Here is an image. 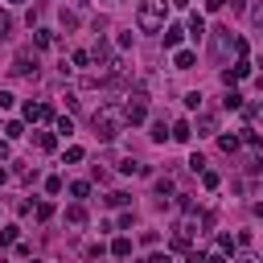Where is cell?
I'll use <instances>...</instances> for the list:
<instances>
[{"mask_svg": "<svg viewBox=\"0 0 263 263\" xmlns=\"http://www.w3.org/2000/svg\"><path fill=\"white\" fill-rule=\"evenodd\" d=\"M33 214H37V222H49V218H53V205H49V201H37Z\"/></svg>", "mask_w": 263, "mask_h": 263, "instance_id": "obj_19", "label": "cell"}, {"mask_svg": "<svg viewBox=\"0 0 263 263\" xmlns=\"http://www.w3.org/2000/svg\"><path fill=\"white\" fill-rule=\"evenodd\" d=\"M53 41H58V37H53L49 29H33V45H37V49H49Z\"/></svg>", "mask_w": 263, "mask_h": 263, "instance_id": "obj_10", "label": "cell"}, {"mask_svg": "<svg viewBox=\"0 0 263 263\" xmlns=\"http://www.w3.org/2000/svg\"><path fill=\"white\" fill-rule=\"evenodd\" d=\"M242 140H247V144H251V148H259V144H263V136H259V132H255V127H242Z\"/></svg>", "mask_w": 263, "mask_h": 263, "instance_id": "obj_20", "label": "cell"}, {"mask_svg": "<svg viewBox=\"0 0 263 263\" xmlns=\"http://www.w3.org/2000/svg\"><path fill=\"white\" fill-rule=\"evenodd\" d=\"M8 156H12V148H8V136H4L0 140V160H8Z\"/></svg>", "mask_w": 263, "mask_h": 263, "instance_id": "obj_33", "label": "cell"}, {"mask_svg": "<svg viewBox=\"0 0 263 263\" xmlns=\"http://www.w3.org/2000/svg\"><path fill=\"white\" fill-rule=\"evenodd\" d=\"M66 222H70V226H82V222H86V205H82V201H74V205L66 210Z\"/></svg>", "mask_w": 263, "mask_h": 263, "instance_id": "obj_9", "label": "cell"}, {"mask_svg": "<svg viewBox=\"0 0 263 263\" xmlns=\"http://www.w3.org/2000/svg\"><path fill=\"white\" fill-rule=\"evenodd\" d=\"M12 103H16V95H12V90H0V111H8Z\"/></svg>", "mask_w": 263, "mask_h": 263, "instance_id": "obj_29", "label": "cell"}, {"mask_svg": "<svg viewBox=\"0 0 263 263\" xmlns=\"http://www.w3.org/2000/svg\"><path fill=\"white\" fill-rule=\"evenodd\" d=\"M251 21H255V25L263 29V4H259V8H251Z\"/></svg>", "mask_w": 263, "mask_h": 263, "instance_id": "obj_32", "label": "cell"}, {"mask_svg": "<svg viewBox=\"0 0 263 263\" xmlns=\"http://www.w3.org/2000/svg\"><path fill=\"white\" fill-rule=\"evenodd\" d=\"M152 189H156V201H164V197L173 193V181H168V177H156V185H152Z\"/></svg>", "mask_w": 263, "mask_h": 263, "instance_id": "obj_15", "label": "cell"}, {"mask_svg": "<svg viewBox=\"0 0 263 263\" xmlns=\"http://www.w3.org/2000/svg\"><path fill=\"white\" fill-rule=\"evenodd\" d=\"M8 33H12V16H8V12H0V41H4Z\"/></svg>", "mask_w": 263, "mask_h": 263, "instance_id": "obj_27", "label": "cell"}, {"mask_svg": "<svg viewBox=\"0 0 263 263\" xmlns=\"http://www.w3.org/2000/svg\"><path fill=\"white\" fill-rule=\"evenodd\" d=\"M82 156H86V152H82V148H78V144H74V148H66V160H70V164H78V160H82Z\"/></svg>", "mask_w": 263, "mask_h": 263, "instance_id": "obj_28", "label": "cell"}, {"mask_svg": "<svg viewBox=\"0 0 263 263\" xmlns=\"http://www.w3.org/2000/svg\"><path fill=\"white\" fill-rule=\"evenodd\" d=\"M90 62H95V58H90L86 49H74V66H78V70H90Z\"/></svg>", "mask_w": 263, "mask_h": 263, "instance_id": "obj_18", "label": "cell"}, {"mask_svg": "<svg viewBox=\"0 0 263 263\" xmlns=\"http://www.w3.org/2000/svg\"><path fill=\"white\" fill-rule=\"evenodd\" d=\"M173 66H177V70H193V66H197V53H193V49H177Z\"/></svg>", "mask_w": 263, "mask_h": 263, "instance_id": "obj_6", "label": "cell"}, {"mask_svg": "<svg viewBox=\"0 0 263 263\" xmlns=\"http://www.w3.org/2000/svg\"><path fill=\"white\" fill-rule=\"evenodd\" d=\"M148 136H152V140H156V144H164V140H173V127H168V123H164V119H156V123H152V132H148Z\"/></svg>", "mask_w": 263, "mask_h": 263, "instance_id": "obj_7", "label": "cell"}, {"mask_svg": "<svg viewBox=\"0 0 263 263\" xmlns=\"http://www.w3.org/2000/svg\"><path fill=\"white\" fill-rule=\"evenodd\" d=\"M238 53V37H230V29H214V58H226V53Z\"/></svg>", "mask_w": 263, "mask_h": 263, "instance_id": "obj_4", "label": "cell"}, {"mask_svg": "<svg viewBox=\"0 0 263 263\" xmlns=\"http://www.w3.org/2000/svg\"><path fill=\"white\" fill-rule=\"evenodd\" d=\"M4 181H8V168H0V185H4Z\"/></svg>", "mask_w": 263, "mask_h": 263, "instance_id": "obj_35", "label": "cell"}, {"mask_svg": "<svg viewBox=\"0 0 263 263\" xmlns=\"http://www.w3.org/2000/svg\"><path fill=\"white\" fill-rule=\"evenodd\" d=\"M222 4H226V0H205V8H210V12H218Z\"/></svg>", "mask_w": 263, "mask_h": 263, "instance_id": "obj_34", "label": "cell"}, {"mask_svg": "<svg viewBox=\"0 0 263 263\" xmlns=\"http://www.w3.org/2000/svg\"><path fill=\"white\" fill-rule=\"evenodd\" d=\"M4 136H8V140H21V136H25V123H21V119H8V123H4Z\"/></svg>", "mask_w": 263, "mask_h": 263, "instance_id": "obj_14", "label": "cell"}, {"mask_svg": "<svg viewBox=\"0 0 263 263\" xmlns=\"http://www.w3.org/2000/svg\"><path fill=\"white\" fill-rule=\"evenodd\" d=\"M218 181H222L218 173H210V168H201V185H205V189H218Z\"/></svg>", "mask_w": 263, "mask_h": 263, "instance_id": "obj_21", "label": "cell"}, {"mask_svg": "<svg viewBox=\"0 0 263 263\" xmlns=\"http://www.w3.org/2000/svg\"><path fill=\"white\" fill-rule=\"evenodd\" d=\"M230 251H234V242H230V238L222 234V238H218V255H230Z\"/></svg>", "mask_w": 263, "mask_h": 263, "instance_id": "obj_31", "label": "cell"}, {"mask_svg": "<svg viewBox=\"0 0 263 263\" xmlns=\"http://www.w3.org/2000/svg\"><path fill=\"white\" fill-rule=\"evenodd\" d=\"M164 21H168V0H144L136 12V25L144 33H164Z\"/></svg>", "mask_w": 263, "mask_h": 263, "instance_id": "obj_2", "label": "cell"}, {"mask_svg": "<svg viewBox=\"0 0 263 263\" xmlns=\"http://www.w3.org/2000/svg\"><path fill=\"white\" fill-rule=\"evenodd\" d=\"M70 193H74V197H78V201H82V197H86V193H90V185H86V181H74V185H70Z\"/></svg>", "mask_w": 263, "mask_h": 263, "instance_id": "obj_24", "label": "cell"}, {"mask_svg": "<svg viewBox=\"0 0 263 263\" xmlns=\"http://www.w3.org/2000/svg\"><path fill=\"white\" fill-rule=\"evenodd\" d=\"M255 214H259V218H263V201H255Z\"/></svg>", "mask_w": 263, "mask_h": 263, "instance_id": "obj_37", "label": "cell"}, {"mask_svg": "<svg viewBox=\"0 0 263 263\" xmlns=\"http://www.w3.org/2000/svg\"><path fill=\"white\" fill-rule=\"evenodd\" d=\"M111 255H119V259L132 255V238H115V242H111Z\"/></svg>", "mask_w": 263, "mask_h": 263, "instance_id": "obj_17", "label": "cell"}, {"mask_svg": "<svg viewBox=\"0 0 263 263\" xmlns=\"http://www.w3.org/2000/svg\"><path fill=\"white\" fill-rule=\"evenodd\" d=\"M168 4H177V8H185V4H189V0H168Z\"/></svg>", "mask_w": 263, "mask_h": 263, "instance_id": "obj_36", "label": "cell"}, {"mask_svg": "<svg viewBox=\"0 0 263 263\" xmlns=\"http://www.w3.org/2000/svg\"><path fill=\"white\" fill-rule=\"evenodd\" d=\"M185 107L197 111V107H201V90H189V95H185Z\"/></svg>", "mask_w": 263, "mask_h": 263, "instance_id": "obj_22", "label": "cell"}, {"mask_svg": "<svg viewBox=\"0 0 263 263\" xmlns=\"http://www.w3.org/2000/svg\"><path fill=\"white\" fill-rule=\"evenodd\" d=\"M173 140H177V144H189V140H193V127H189L185 119H177V123H173Z\"/></svg>", "mask_w": 263, "mask_h": 263, "instance_id": "obj_8", "label": "cell"}, {"mask_svg": "<svg viewBox=\"0 0 263 263\" xmlns=\"http://www.w3.org/2000/svg\"><path fill=\"white\" fill-rule=\"evenodd\" d=\"M127 201H132V197H127V193H119V189H115V193H107V205H127Z\"/></svg>", "mask_w": 263, "mask_h": 263, "instance_id": "obj_25", "label": "cell"}, {"mask_svg": "<svg viewBox=\"0 0 263 263\" xmlns=\"http://www.w3.org/2000/svg\"><path fill=\"white\" fill-rule=\"evenodd\" d=\"M181 37H185V33H181L177 25H168V29H164V49H177V45H181Z\"/></svg>", "mask_w": 263, "mask_h": 263, "instance_id": "obj_12", "label": "cell"}, {"mask_svg": "<svg viewBox=\"0 0 263 263\" xmlns=\"http://www.w3.org/2000/svg\"><path fill=\"white\" fill-rule=\"evenodd\" d=\"M144 115H148L144 95H140V90H136V95H127V103H123V119H127V123H144Z\"/></svg>", "mask_w": 263, "mask_h": 263, "instance_id": "obj_3", "label": "cell"}, {"mask_svg": "<svg viewBox=\"0 0 263 263\" xmlns=\"http://www.w3.org/2000/svg\"><path fill=\"white\" fill-rule=\"evenodd\" d=\"M218 144H222V152H234L238 148V136H218Z\"/></svg>", "mask_w": 263, "mask_h": 263, "instance_id": "obj_23", "label": "cell"}, {"mask_svg": "<svg viewBox=\"0 0 263 263\" xmlns=\"http://www.w3.org/2000/svg\"><path fill=\"white\" fill-rule=\"evenodd\" d=\"M197 127H201L197 136H214V132H218V119H214V115H201V119H197Z\"/></svg>", "mask_w": 263, "mask_h": 263, "instance_id": "obj_13", "label": "cell"}, {"mask_svg": "<svg viewBox=\"0 0 263 263\" xmlns=\"http://www.w3.org/2000/svg\"><path fill=\"white\" fill-rule=\"evenodd\" d=\"M189 37H193V41H201V37H205V21H201L197 12L189 16Z\"/></svg>", "mask_w": 263, "mask_h": 263, "instance_id": "obj_11", "label": "cell"}, {"mask_svg": "<svg viewBox=\"0 0 263 263\" xmlns=\"http://www.w3.org/2000/svg\"><path fill=\"white\" fill-rule=\"evenodd\" d=\"M62 29H78V16L74 12H62Z\"/></svg>", "mask_w": 263, "mask_h": 263, "instance_id": "obj_30", "label": "cell"}, {"mask_svg": "<svg viewBox=\"0 0 263 263\" xmlns=\"http://www.w3.org/2000/svg\"><path fill=\"white\" fill-rule=\"evenodd\" d=\"M12 74H16V78H33V74H37V58H33L29 49H21V53L12 58Z\"/></svg>", "mask_w": 263, "mask_h": 263, "instance_id": "obj_5", "label": "cell"}, {"mask_svg": "<svg viewBox=\"0 0 263 263\" xmlns=\"http://www.w3.org/2000/svg\"><path fill=\"white\" fill-rule=\"evenodd\" d=\"M16 234H21V226H4L0 230V242H16Z\"/></svg>", "mask_w": 263, "mask_h": 263, "instance_id": "obj_26", "label": "cell"}, {"mask_svg": "<svg viewBox=\"0 0 263 263\" xmlns=\"http://www.w3.org/2000/svg\"><path fill=\"white\" fill-rule=\"evenodd\" d=\"M90 123H95V136H99V140H115L119 127L127 123V119H123V103H103Z\"/></svg>", "mask_w": 263, "mask_h": 263, "instance_id": "obj_1", "label": "cell"}, {"mask_svg": "<svg viewBox=\"0 0 263 263\" xmlns=\"http://www.w3.org/2000/svg\"><path fill=\"white\" fill-rule=\"evenodd\" d=\"M8 4H25V0H8Z\"/></svg>", "mask_w": 263, "mask_h": 263, "instance_id": "obj_38", "label": "cell"}, {"mask_svg": "<svg viewBox=\"0 0 263 263\" xmlns=\"http://www.w3.org/2000/svg\"><path fill=\"white\" fill-rule=\"evenodd\" d=\"M37 148H41V152H53V148H58V140H53L49 132H37Z\"/></svg>", "mask_w": 263, "mask_h": 263, "instance_id": "obj_16", "label": "cell"}, {"mask_svg": "<svg viewBox=\"0 0 263 263\" xmlns=\"http://www.w3.org/2000/svg\"><path fill=\"white\" fill-rule=\"evenodd\" d=\"M78 4H90V0H78Z\"/></svg>", "mask_w": 263, "mask_h": 263, "instance_id": "obj_39", "label": "cell"}]
</instances>
